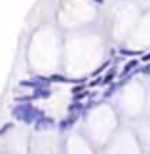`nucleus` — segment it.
Returning <instances> with one entry per match:
<instances>
[{"label":"nucleus","mask_w":150,"mask_h":154,"mask_svg":"<svg viewBox=\"0 0 150 154\" xmlns=\"http://www.w3.org/2000/svg\"><path fill=\"white\" fill-rule=\"evenodd\" d=\"M15 120H19L23 124H36L40 118H44V112L36 106H32L31 103H25V105H15L14 110H11Z\"/></svg>","instance_id":"f257e3e1"},{"label":"nucleus","mask_w":150,"mask_h":154,"mask_svg":"<svg viewBox=\"0 0 150 154\" xmlns=\"http://www.w3.org/2000/svg\"><path fill=\"white\" fill-rule=\"evenodd\" d=\"M51 80L50 78H42V76H38V78H32V80H23L19 82L21 88H32L34 91L36 90H42V88H50Z\"/></svg>","instance_id":"f03ea898"},{"label":"nucleus","mask_w":150,"mask_h":154,"mask_svg":"<svg viewBox=\"0 0 150 154\" xmlns=\"http://www.w3.org/2000/svg\"><path fill=\"white\" fill-rule=\"evenodd\" d=\"M139 67H141L139 61H137V59H131V61H127V63H125V67L122 69V76H127L131 70H141Z\"/></svg>","instance_id":"7ed1b4c3"},{"label":"nucleus","mask_w":150,"mask_h":154,"mask_svg":"<svg viewBox=\"0 0 150 154\" xmlns=\"http://www.w3.org/2000/svg\"><path fill=\"white\" fill-rule=\"evenodd\" d=\"M53 126V120H51V118H40V120L36 122V124H34V129H38V131H42V129H50Z\"/></svg>","instance_id":"20e7f679"},{"label":"nucleus","mask_w":150,"mask_h":154,"mask_svg":"<svg viewBox=\"0 0 150 154\" xmlns=\"http://www.w3.org/2000/svg\"><path fill=\"white\" fill-rule=\"evenodd\" d=\"M76 118H78V116L70 114L69 118H65V120H61V122H59V129H63V131H65V129H69V128H70V126H72V124L76 122Z\"/></svg>","instance_id":"39448f33"},{"label":"nucleus","mask_w":150,"mask_h":154,"mask_svg":"<svg viewBox=\"0 0 150 154\" xmlns=\"http://www.w3.org/2000/svg\"><path fill=\"white\" fill-rule=\"evenodd\" d=\"M50 95H51V90H50V88H42V90H36V91L32 93L34 99H47Z\"/></svg>","instance_id":"423d86ee"},{"label":"nucleus","mask_w":150,"mask_h":154,"mask_svg":"<svg viewBox=\"0 0 150 154\" xmlns=\"http://www.w3.org/2000/svg\"><path fill=\"white\" fill-rule=\"evenodd\" d=\"M114 76H116V70L110 69L109 72H106V74L103 76V78H101V84H105V86L109 84V86H110V84H112V80H114Z\"/></svg>","instance_id":"0eeeda50"},{"label":"nucleus","mask_w":150,"mask_h":154,"mask_svg":"<svg viewBox=\"0 0 150 154\" xmlns=\"http://www.w3.org/2000/svg\"><path fill=\"white\" fill-rule=\"evenodd\" d=\"M69 112H70V114H74V116H78L80 112H84V106L80 103H72V105L69 106Z\"/></svg>","instance_id":"6e6552de"},{"label":"nucleus","mask_w":150,"mask_h":154,"mask_svg":"<svg viewBox=\"0 0 150 154\" xmlns=\"http://www.w3.org/2000/svg\"><path fill=\"white\" fill-rule=\"evenodd\" d=\"M118 90V84H110L109 88H106V90H105V93H103V97L105 99H109V97H112V93L114 91H116Z\"/></svg>","instance_id":"1a4fd4ad"},{"label":"nucleus","mask_w":150,"mask_h":154,"mask_svg":"<svg viewBox=\"0 0 150 154\" xmlns=\"http://www.w3.org/2000/svg\"><path fill=\"white\" fill-rule=\"evenodd\" d=\"M50 80H51V84L53 82H67V78L61 76V74H53V76H50Z\"/></svg>","instance_id":"9d476101"},{"label":"nucleus","mask_w":150,"mask_h":154,"mask_svg":"<svg viewBox=\"0 0 150 154\" xmlns=\"http://www.w3.org/2000/svg\"><path fill=\"white\" fill-rule=\"evenodd\" d=\"M86 95H87V91H82V93H78V95H74L72 99H74V103H80V101H82V99L86 97Z\"/></svg>","instance_id":"9b49d317"},{"label":"nucleus","mask_w":150,"mask_h":154,"mask_svg":"<svg viewBox=\"0 0 150 154\" xmlns=\"http://www.w3.org/2000/svg\"><path fill=\"white\" fill-rule=\"evenodd\" d=\"M82 90H84V86H82V84H78V86L72 88V93H74V95H78V93H82Z\"/></svg>","instance_id":"f8f14e48"},{"label":"nucleus","mask_w":150,"mask_h":154,"mask_svg":"<svg viewBox=\"0 0 150 154\" xmlns=\"http://www.w3.org/2000/svg\"><path fill=\"white\" fill-rule=\"evenodd\" d=\"M11 128H14V124H6V126L0 129V133H6V131H8V129H11Z\"/></svg>","instance_id":"ddd939ff"},{"label":"nucleus","mask_w":150,"mask_h":154,"mask_svg":"<svg viewBox=\"0 0 150 154\" xmlns=\"http://www.w3.org/2000/svg\"><path fill=\"white\" fill-rule=\"evenodd\" d=\"M141 70H142V72H145V74H150V63L146 65V67H142Z\"/></svg>","instance_id":"4468645a"},{"label":"nucleus","mask_w":150,"mask_h":154,"mask_svg":"<svg viewBox=\"0 0 150 154\" xmlns=\"http://www.w3.org/2000/svg\"><path fill=\"white\" fill-rule=\"evenodd\" d=\"M142 61H150V53H145V55H142Z\"/></svg>","instance_id":"2eb2a0df"},{"label":"nucleus","mask_w":150,"mask_h":154,"mask_svg":"<svg viewBox=\"0 0 150 154\" xmlns=\"http://www.w3.org/2000/svg\"><path fill=\"white\" fill-rule=\"evenodd\" d=\"M95 2H97V4H103V2H105V0H95Z\"/></svg>","instance_id":"dca6fc26"}]
</instances>
